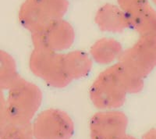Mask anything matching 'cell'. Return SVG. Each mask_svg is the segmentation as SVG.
<instances>
[{
    "label": "cell",
    "mask_w": 156,
    "mask_h": 139,
    "mask_svg": "<svg viewBox=\"0 0 156 139\" xmlns=\"http://www.w3.org/2000/svg\"><path fill=\"white\" fill-rule=\"evenodd\" d=\"M7 96H1V127L6 123L30 124L42 101L38 86L20 77L7 90Z\"/></svg>",
    "instance_id": "1"
},
{
    "label": "cell",
    "mask_w": 156,
    "mask_h": 139,
    "mask_svg": "<svg viewBox=\"0 0 156 139\" xmlns=\"http://www.w3.org/2000/svg\"><path fill=\"white\" fill-rule=\"evenodd\" d=\"M68 9L67 0H24L18 18L20 24L32 34L62 20Z\"/></svg>",
    "instance_id": "2"
},
{
    "label": "cell",
    "mask_w": 156,
    "mask_h": 139,
    "mask_svg": "<svg viewBox=\"0 0 156 139\" xmlns=\"http://www.w3.org/2000/svg\"><path fill=\"white\" fill-rule=\"evenodd\" d=\"M90 98L100 110H114L126 102V88L122 84L115 64L98 74L90 86Z\"/></svg>",
    "instance_id": "3"
},
{
    "label": "cell",
    "mask_w": 156,
    "mask_h": 139,
    "mask_svg": "<svg viewBox=\"0 0 156 139\" xmlns=\"http://www.w3.org/2000/svg\"><path fill=\"white\" fill-rule=\"evenodd\" d=\"M31 72L55 88H62L72 80L64 65L63 54L41 48H34L29 59Z\"/></svg>",
    "instance_id": "4"
},
{
    "label": "cell",
    "mask_w": 156,
    "mask_h": 139,
    "mask_svg": "<svg viewBox=\"0 0 156 139\" xmlns=\"http://www.w3.org/2000/svg\"><path fill=\"white\" fill-rule=\"evenodd\" d=\"M119 62L126 71L144 79L156 67V38L140 37L123 51Z\"/></svg>",
    "instance_id": "5"
},
{
    "label": "cell",
    "mask_w": 156,
    "mask_h": 139,
    "mask_svg": "<svg viewBox=\"0 0 156 139\" xmlns=\"http://www.w3.org/2000/svg\"><path fill=\"white\" fill-rule=\"evenodd\" d=\"M31 124L35 139H71L75 131L70 116L53 108L40 112Z\"/></svg>",
    "instance_id": "6"
},
{
    "label": "cell",
    "mask_w": 156,
    "mask_h": 139,
    "mask_svg": "<svg viewBox=\"0 0 156 139\" xmlns=\"http://www.w3.org/2000/svg\"><path fill=\"white\" fill-rule=\"evenodd\" d=\"M74 40V29L69 22L62 19L31 34L34 48H46L57 52L70 48Z\"/></svg>",
    "instance_id": "7"
},
{
    "label": "cell",
    "mask_w": 156,
    "mask_h": 139,
    "mask_svg": "<svg viewBox=\"0 0 156 139\" xmlns=\"http://www.w3.org/2000/svg\"><path fill=\"white\" fill-rule=\"evenodd\" d=\"M128 118L122 111L102 110L90 118V139H119L126 134Z\"/></svg>",
    "instance_id": "8"
},
{
    "label": "cell",
    "mask_w": 156,
    "mask_h": 139,
    "mask_svg": "<svg viewBox=\"0 0 156 139\" xmlns=\"http://www.w3.org/2000/svg\"><path fill=\"white\" fill-rule=\"evenodd\" d=\"M94 22L102 31L121 33L129 27L127 16L119 6L105 4L98 9Z\"/></svg>",
    "instance_id": "9"
},
{
    "label": "cell",
    "mask_w": 156,
    "mask_h": 139,
    "mask_svg": "<svg viewBox=\"0 0 156 139\" xmlns=\"http://www.w3.org/2000/svg\"><path fill=\"white\" fill-rule=\"evenodd\" d=\"M126 16L129 27L137 32L140 37L156 38V10L150 4Z\"/></svg>",
    "instance_id": "10"
},
{
    "label": "cell",
    "mask_w": 156,
    "mask_h": 139,
    "mask_svg": "<svg viewBox=\"0 0 156 139\" xmlns=\"http://www.w3.org/2000/svg\"><path fill=\"white\" fill-rule=\"evenodd\" d=\"M123 50L120 43L113 38L103 37L94 43L90 53L94 62L101 65H108L119 60Z\"/></svg>",
    "instance_id": "11"
},
{
    "label": "cell",
    "mask_w": 156,
    "mask_h": 139,
    "mask_svg": "<svg viewBox=\"0 0 156 139\" xmlns=\"http://www.w3.org/2000/svg\"><path fill=\"white\" fill-rule=\"evenodd\" d=\"M64 65L71 80L83 78L92 69V60L86 52L80 50L63 54Z\"/></svg>",
    "instance_id": "12"
},
{
    "label": "cell",
    "mask_w": 156,
    "mask_h": 139,
    "mask_svg": "<svg viewBox=\"0 0 156 139\" xmlns=\"http://www.w3.org/2000/svg\"><path fill=\"white\" fill-rule=\"evenodd\" d=\"M20 77L12 55L3 50L0 52V87L7 91Z\"/></svg>",
    "instance_id": "13"
},
{
    "label": "cell",
    "mask_w": 156,
    "mask_h": 139,
    "mask_svg": "<svg viewBox=\"0 0 156 139\" xmlns=\"http://www.w3.org/2000/svg\"><path fill=\"white\" fill-rule=\"evenodd\" d=\"M0 139H35L32 124L6 123L0 129Z\"/></svg>",
    "instance_id": "14"
},
{
    "label": "cell",
    "mask_w": 156,
    "mask_h": 139,
    "mask_svg": "<svg viewBox=\"0 0 156 139\" xmlns=\"http://www.w3.org/2000/svg\"><path fill=\"white\" fill-rule=\"evenodd\" d=\"M115 66L122 84L126 88L128 94H136L142 91L144 87V79L136 77L126 71L119 62L115 63Z\"/></svg>",
    "instance_id": "15"
},
{
    "label": "cell",
    "mask_w": 156,
    "mask_h": 139,
    "mask_svg": "<svg viewBox=\"0 0 156 139\" xmlns=\"http://www.w3.org/2000/svg\"><path fill=\"white\" fill-rule=\"evenodd\" d=\"M119 7L129 15L148 5V0H117Z\"/></svg>",
    "instance_id": "16"
},
{
    "label": "cell",
    "mask_w": 156,
    "mask_h": 139,
    "mask_svg": "<svg viewBox=\"0 0 156 139\" xmlns=\"http://www.w3.org/2000/svg\"><path fill=\"white\" fill-rule=\"evenodd\" d=\"M142 139H156V128H152L147 130L145 134L142 136Z\"/></svg>",
    "instance_id": "17"
},
{
    "label": "cell",
    "mask_w": 156,
    "mask_h": 139,
    "mask_svg": "<svg viewBox=\"0 0 156 139\" xmlns=\"http://www.w3.org/2000/svg\"><path fill=\"white\" fill-rule=\"evenodd\" d=\"M119 139H136V138L135 137H133V136L126 134L125 135H123L122 137H121Z\"/></svg>",
    "instance_id": "18"
},
{
    "label": "cell",
    "mask_w": 156,
    "mask_h": 139,
    "mask_svg": "<svg viewBox=\"0 0 156 139\" xmlns=\"http://www.w3.org/2000/svg\"><path fill=\"white\" fill-rule=\"evenodd\" d=\"M152 2H154V5H156V0H152Z\"/></svg>",
    "instance_id": "19"
}]
</instances>
